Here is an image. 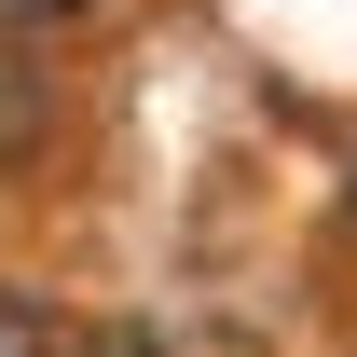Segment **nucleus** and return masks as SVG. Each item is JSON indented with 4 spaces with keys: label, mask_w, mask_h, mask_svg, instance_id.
Wrapping results in <instances>:
<instances>
[{
    "label": "nucleus",
    "mask_w": 357,
    "mask_h": 357,
    "mask_svg": "<svg viewBox=\"0 0 357 357\" xmlns=\"http://www.w3.org/2000/svg\"><path fill=\"white\" fill-rule=\"evenodd\" d=\"M42 137H55L42 55H14V42H0V165H42Z\"/></svg>",
    "instance_id": "f257e3e1"
},
{
    "label": "nucleus",
    "mask_w": 357,
    "mask_h": 357,
    "mask_svg": "<svg viewBox=\"0 0 357 357\" xmlns=\"http://www.w3.org/2000/svg\"><path fill=\"white\" fill-rule=\"evenodd\" d=\"M0 357H55V316L28 303V289H0Z\"/></svg>",
    "instance_id": "f03ea898"
},
{
    "label": "nucleus",
    "mask_w": 357,
    "mask_h": 357,
    "mask_svg": "<svg viewBox=\"0 0 357 357\" xmlns=\"http://www.w3.org/2000/svg\"><path fill=\"white\" fill-rule=\"evenodd\" d=\"M14 28H69V14H96V0H0Z\"/></svg>",
    "instance_id": "7ed1b4c3"
},
{
    "label": "nucleus",
    "mask_w": 357,
    "mask_h": 357,
    "mask_svg": "<svg viewBox=\"0 0 357 357\" xmlns=\"http://www.w3.org/2000/svg\"><path fill=\"white\" fill-rule=\"evenodd\" d=\"M96 357H165V344H151V330H96Z\"/></svg>",
    "instance_id": "20e7f679"
},
{
    "label": "nucleus",
    "mask_w": 357,
    "mask_h": 357,
    "mask_svg": "<svg viewBox=\"0 0 357 357\" xmlns=\"http://www.w3.org/2000/svg\"><path fill=\"white\" fill-rule=\"evenodd\" d=\"M344 234H357V178H344Z\"/></svg>",
    "instance_id": "39448f33"
}]
</instances>
